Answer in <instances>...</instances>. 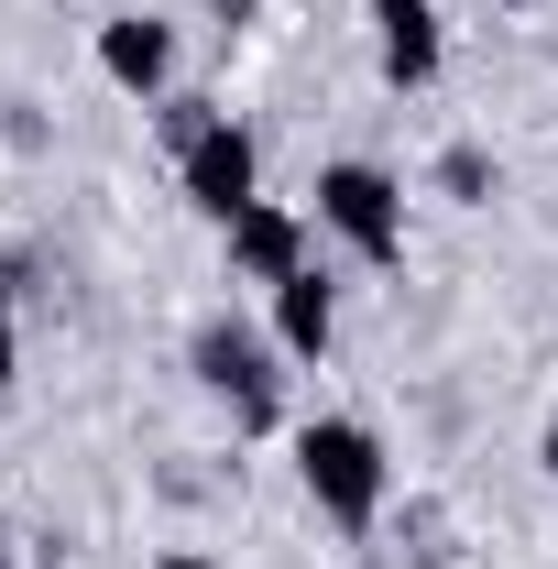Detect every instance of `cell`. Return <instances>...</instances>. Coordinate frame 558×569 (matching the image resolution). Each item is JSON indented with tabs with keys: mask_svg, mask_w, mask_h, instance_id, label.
Wrapping results in <instances>:
<instances>
[{
	"mask_svg": "<svg viewBox=\"0 0 558 569\" xmlns=\"http://www.w3.org/2000/svg\"><path fill=\"white\" fill-rule=\"evenodd\" d=\"M296 482H307V503L340 537H372L383 526V493H395V460H383V438L361 417H307L296 427Z\"/></svg>",
	"mask_w": 558,
	"mask_h": 569,
	"instance_id": "cell-1",
	"label": "cell"
},
{
	"mask_svg": "<svg viewBox=\"0 0 558 569\" xmlns=\"http://www.w3.org/2000/svg\"><path fill=\"white\" fill-rule=\"evenodd\" d=\"M275 361L285 351L263 329H241V318H198V340H187V372H198L241 427H285V372Z\"/></svg>",
	"mask_w": 558,
	"mask_h": 569,
	"instance_id": "cell-2",
	"label": "cell"
},
{
	"mask_svg": "<svg viewBox=\"0 0 558 569\" xmlns=\"http://www.w3.org/2000/svg\"><path fill=\"white\" fill-rule=\"evenodd\" d=\"M318 230H340L350 263H406V187L340 153V164H318Z\"/></svg>",
	"mask_w": 558,
	"mask_h": 569,
	"instance_id": "cell-3",
	"label": "cell"
},
{
	"mask_svg": "<svg viewBox=\"0 0 558 569\" xmlns=\"http://www.w3.org/2000/svg\"><path fill=\"white\" fill-rule=\"evenodd\" d=\"M176 187H187V209L209 219V230H230V219L263 198V153H252V132L241 121H198V132L176 142Z\"/></svg>",
	"mask_w": 558,
	"mask_h": 569,
	"instance_id": "cell-4",
	"label": "cell"
},
{
	"mask_svg": "<svg viewBox=\"0 0 558 569\" xmlns=\"http://www.w3.org/2000/svg\"><path fill=\"white\" fill-rule=\"evenodd\" d=\"M372 56H383V88H438V67H449L438 0H372Z\"/></svg>",
	"mask_w": 558,
	"mask_h": 569,
	"instance_id": "cell-5",
	"label": "cell"
},
{
	"mask_svg": "<svg viewBox=\"0 0 558 569\" xmlns=\"http://www.w3.org/2000/svg\"><path fill=\"white\" fill-rule=\"evenodd\" d=\"M99 77H110L121 99H165V88H176V22L110 11V22H99Z\"/></svg>",
	"mask_w": 558,
	"mask_h": 569,
	"instance_id": "cell-6",
	"label": "cell"
},
{
	"mask_svg": "<svg viewBox=\"0 0 558 569\" xmlns=\"http://www.w3.org/2000/svg\"><path fill=\"white\" fill-rule=\"evenodd\" d=\"M230 241V274L241 284H285V274H307V219L285 209V198H252V209L219 230Z\"/></svg>",
	"mask_w": 558,
	"mask_h": 569,
	"instance_id": "cell-7",
	"label": "cell"
},
{
	"mask_svg": "<svg viewBox=\"0 0 558 569\" xmlns=\"http://www.w3.org/2000/svg\"><path fill=\"white\" fill-rule=\"evenodd\" d=\"M329 340H340V284L307 263V274L275 284V351L285 361H329Z\"/></svg>",
	"mask_w": 558,
	"mask_h": 569,
	"instance_id": "cell-8",
	"label": "cell"
},
{
	"mask_svg": "<svg viewBox=\"0 0 558 569\" xmlns=\"http://www.w3.org/2000/svg\"><path fill=\"white\" fill-rule=\"evenodd\" d=\"M438 187H449V198H492V153L482 142H449V153H438Z\"/></svg>",
	"mask_w": 558,
	"mask_h": 569,
	"instance_id": "cell-9",
	"label": "cell"
},
{
	"mask_svg": "<svg viewBox=\"0 0 558 569\" xmlns=\"http://www.w3.org/2000/svg\"><path fill=\"white\" fill-rule=\"evenodd\" d=\"M11 372H22V284L0 274V383H11Z\"/></svg>",
	"mask_w": 558,
	"mask_h": 569,
	"instance_id": "cell-10",
	"label": "cell"
},
{
	"mask_svg": "<svg viewBox=\"0 0 558 569\" xmlns=\"http://www.w3.org/2000/svg\"><path fill=\"white\" fill-rule=\"evenodd\" d=\"M153 569H219V559H209V548H165Z\"/></svg>",
	"mask_w": 558,
	"mask_h": 569,
	"instance_id": "cell-11",
	"label": "cell"
},
{
	"mask_svg": "<svg viewBox=\"0 0 558 569\" xmlns=\"http://www.w3.org/2000/svg\"><path fill=\"white\" fill-rule=\"evenodd\" d=\"M537 460H548V482H558V417H548V438H537Z\"/></svg>",
	"mask_w": 558,
	"mask_h": 569,
	"instance_id": "cell-12",
	"label": "cell"
},
{
	"mask_svg": "<svg viewBox=\"0 0 558 569\" xmlns=\"http://www.w3.org/2000/svg\"><path fill=\"white\" fill-rule=\"evenodd\" d=\"M504 11H537V0H504Z\"/></svg>",
	"mask_w": 558,
	"mask_h": 569,
	"instance_id": "cell-13",
	"label": "cell"
},
{
	"mask_svg": "<svg viewBox=\"0 0 558 569\" xmlns=\"http://www.w3.org/2000/svg\"><path fill=\"white\" fill-rule=\"evenodd\" d=\"M0 569H11V548H0Z\"/></svg>",
	"mask_w": 558,
	"mask_h": 569,
	"instance_id": "cell-14",
	"label": "cell"
}]
</instances>
